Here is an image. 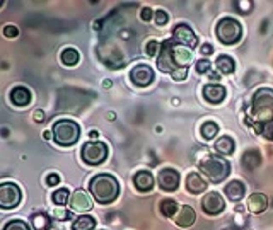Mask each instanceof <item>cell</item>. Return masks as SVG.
<instances>
[{
    "mask_svg": "<svg viewBox=\"0 0 273 230\" xmlns=\"http://www.w3.org/2000/svg\"><path fill=\"white\" fill-rule=\"evenodd\" d=\"M249 124H253L259 135L273 142V90L268 87L258 89L253 94L248 113Z\"/></svg>",
    "mask_w": 273,
    "mask_h": 230,
    "instance_id": "obj_1",
    "label": "cell"
},
{
    "mask_svg": "<svg viewBox=\"0 0 273 230\" xmlns=\"http://www.w3.org/2000/svg\"><path fill=\"white\" fill-rule=\"evenodd\" d=\"M89 191H91L92 198L99 205H109L119 196V182L115 176L106 174H96L89 182Z\"/></svg>",
    "mask_w": 273,
    "mask_h": 230,
    "instance_id": "obj_2",
    "label": "cell"
},
{
    "mask_svg": "<svg viewBox=\"0 0 273 230\" xmlns=\"http://www.w3.org/2000/svg\"><path fill=\"white\" fill-rule=\"evenodd\" d=\"M198 165H200V171L208 177V181L214 184L225 181V177L231 172V164L218 155H205Z\"/></svg>",
    "mask_w": 273,
    "mask_h": 230,
    "instance_id": "obj_3",
    "label": "cell"
},
{
    "mask_svg": "<svg viewBox=\"0 0 273 230\" xmlns=\"http://www.w3.org/2000/svg\"><path fill=\"white\" fill-rule=\"evenodd\" d=\"M51 133H53V140L57 145H60V147H72L80 138V126L75 121L60 120L53 124Z\"/></svg>",
    "mask_w": 273,
    "mask_h": 230,
    "instance_id": "obj_4",
    "label": "cell"
},
{
    "mask_svg": "<svg viewBox=\"0 0 273 230\" xmlns=\"http://www.w3.org/2000/svg\"><path fill=\"white\" fill-rule=\"evenodd\" d=\"M217 38L222 45H235L242 38V26L232 18L220 19L217 24Z\"/></svg>",
    "mask_w": 273,
    "mask_h": 230,
    "instance_id": "obj_5",
    "label": "cell"
},
{
    "mask_svg": "<svg viewBox=\"0 0 273 230\" xmlns=\"http://www.w3.org/2000/svg\"><path fill=\"white\" fill-rule=\"evenodd\" d=\"M82 160L87 165H99L108 159V145L102 142L92 140L82 147Z\"/></svg>",
    "mask_w": 273,
    "mask_h": 230,
    "instance_id": "obj_6",
    "label": "cell"
},
{
    "mask_svg": "<svg viewBox=\"0 0 273 230\" xmlns=\"http://www.w3.org/2000/svg\"><path fill=\"white\" fill-rule=\"evenodd\" d=\"M22 199V193H20L19 186L14 182H2L0 184V206L3 210L16 208Z\"/></svg>",
    "mask_w": 273,
    "mask_h": 230,
    "instance_id": "obj_7",
    "label": "cell"
},
{
    "mask_svg": "<svg viewBox=\"0 0 273 230\" xmlns=\"http://www.w3.org/2000/svg\"><path fill=\"white\" fill-rule=\"evenodd\" d=\"M224 208H225V203L220 193L208 191V193H205V196L201 198V210H203L208 216L218 215V213L224 212Z\"/></svg>",
    "mask_w": 273,
    "mask_h": 230,
    "instance_id": "obj_8",
    "label": "cell"
},
{
    "mask_svg": "<svg viewBox=\"0 0 273 230\" xmlns=\"http://www.w3.org/2000/svg\"><path fill=\"white\" fill-rule=\"evenodd\" d=\"M173 41L176 43V45L186 46V48H190V50L198 45L196 35H195L190 26H186V24H177L176 28L173 29Z\"/></svg>",
    "mask_w": 273,
    "mask_h": 230,
    "instance_id": "obj_9",
    "label": "cell"
},
{
    "mask_svg": "<svg viewBox=\"0 0 273 230\" xmlns=\"http://www.w3.org/2000/svg\"><path fill=\"white\" fill-rule=\"evenodd\" d=\"M130 79H132V82L135 84V86L145 87V86H149V84H152L154 70L150 69L149 65H145V63H140V65H136L132 69V72H130Z\"/></svg>",
    "mask_w": 273,
    "mask_h": 230,
    "instance_id": "obj_10",
    "label": "cell"
},
{
    "mask_svg": "<svg viewBox=\"0 0 273 230\" xmlns=\"http://www.w3.org/2000/svg\"><path fill=\"white\" fill-rule=\"evenodd\" d=\"M157 182L162 191H176L179 188V172L174 169H162L157 176Z\"/></svg>",
    "mask_w": 273,
    "mask_h": 230,
    "instance_id": "obj_11",
    "label": "cell"
},
{
    "mask_svg": "<svg viewBox=\"0 0 273 230\" xmlns=\"http://www.w3.org/2000/svg\"><path fill=\"white\" fill-rule=\"evenodd\" d=\"M171 45H173V39H169V41L164 43L162 48H160L159 58H157V67H159V70H160V72H164V73H173L174 70L177 69V67L174 65V62H173V55H171Z\"/></svg>",
    "mask_w": 273,
    "mask_h": 230,
    "instance_id": "obj_12",
    "label": "cell"
},
{
    "mask_svg": "<svg viewBox=\"0 0 273 230\" xmlns=\"http://www.w3.org/2000/svg\"><path fill=\"white\" fill-rule=\"evenodd\" d=\"M171 55H173V62L177 69H179V67H188L191 63V60H193V53H191L190 48L176 45L174 41H173V45H171Z\"/></svg>",
    "mask_w": 273,
    "mask_h": 230,
    "instance_id": "obj_13",
    "label": "cell"
},
{
    "mask_svg": "<svg viewBox=\"0 0 273 230\" xmlns=\"http://www.w3.org/2000/svg\"><path fill=\"white\" fill-rule=\"evenodd\" d=\"M70 208L77 213L89 212V210L92 208V201H91V198H89L87 193L82 191V189L74 191V195H72V198H70Z\"/></svg>",
    "mask_w": 273,
    "mask_h": 230,
    "instance_id": "obj_14",
    "label": "cell"
},
{
    "mask_svg": "<svg viewBox=\"0 0 273 230\" xmlns=\"http://www.w3.org/2000/svg\"><path fill=\"white\" fill-rule=\"evenodd\" d=\"M203 97L210 104H220L225 99V89L220 84H207L203 87Z\"/></svg>",
    "mask_w": 273,
    "mask_h": 230,
    "instance_id": "obj_15",
    "label": "cell"
},
{
    "mask_svg": "<svg viewBox=\"0 0 273 230\" xmlns=\"http://www.w3.org/2000/svg\"><path fill=\"white\" fill-rule=\"evenodd\" d=\"M10 103L17 107H24L31 103V90L27 87L17 86L10 90Z\"/></svg>",
    "mask_w": 273,
    "mask_h": 230,
    "instance_id": "obj_16",
    "label": "cell"
},
{
    "mask_svg": "<svg viewBox=\"0 0 273 230\" xmlns=\"http://www.w3.org/2000/svg\"><path fill=\"white\" fill-rule=\"evenodd\" d=\"M207 181H205L203 176H200L198 172H190L186 176V189L193 195H198V193H203L207 189Z\"/></svg>",
    "mask_w": 273,
    "mask_h": 230,
    "instance_id": "obj_17",
    "label": "cell"
},
{
    "mask_svg": "<svg viewBox=\"0 0 273 230\" xmlns=\"http://www.w3.org/2000/svg\"><path fill=\"white\" fill-rule=\"evenodd\" d=\"M248 208H249V212L254 213V215L263 213L268 208V198H266V195H263V193H254V195H251L248 199Z\"/></svg>",
    "mask_w": 273,
    "mask_h": 230,
    "instance_id": "obj_18",
    "label": "cell"
},
{
    "mask_svg": "<svg viewBox=\"0 0 273 230\" xmlns=\"http://www.w3.org/2000/svg\"><path fill=\"white\" fill-rule=\"evenodd\" d=\"M133 186H135L138 191L145 193L150 191L154 186V177L149 171H138L135 176H133Z\"/></svg>",
    "mask_w": 273,
    "mask_h": 230,
    "instance_id": "obj_19",
    "label": "cell"
},
{
    "mask_svg": "<svg viewBox=\"0 0 273 230\" xmlns=\"http://www.w3.org/2000/svg\"><path fill=\"white\" fill-rule=\"evenodd\" d=\"M224 193L225 196H227L231 201H239V199L244 198V193H246V186L242 184L241 181H237V179H234V181H231L227 186L224 188Z\"/></svg>",
    "mask_w": 273,
    "mask_h": 230,
    "instance_id": "obj_20",
    "label": "cell"
},
{
    "mask_svg": "<svg viewBox=\"0 0 273 230\" xmlns=\"http://www.w3.org/2000/svg\"><path fill=\"white\" fill-rule=\"evenodd\" d=\"M241 164H242V169H246V171H254V169L259 167V164H261V155H259V152L254 150V148H249V150H246L244 154H242Z\"/></svg>",
    "mask_w": 273,
    "mask_h": 230,
    "instance_id": "obj_21",
    "label": "cell"
},
{
    "mask_svg": "<svg viewBox=\"0 0 273 230\" xmlns=\"http://www.w3.org/2000/svg\"><path fill=\"white\" fill-rule=\"evenodd\" d=\"M195 220H196V213H195V210L191 208V206H188V205L181 206L179 213H177V216H176L177 225L183 227V229H188V227L193 225Z\"/></svg>",
    "mask_w": 273,
    "mask_h": 230,
    "instance_id": "obj_22",
    "label": "cell"
},
{
    "mask_svg": "<svg viewBox=\"0 0 273 230\" xmlns=\"http://www.w3.org/2000/svg\"><path fill=\"white\" fill-rule=\"evenodd\" d=\"M215 150H217V154L220 155H232L235 150V143L234 140H232L231 137H220L217 142H215Z\"/></svg>",
    "mask_w": 273,
    "mask_h": 230,
    "instance_id": "obj_23",
    "label": "cell"
},
{
    "mask_svg": "<svg viewBox=\"0 0 273 230\" xmlns=\"http://www.w3.org/2000/svg\"><path fill=\"white\" fill-rule=\"evenodd\" d=\"M215 65H217V70L220 73H224V75H229V73H234L235 70V63L234 60L231 58V56L227 55H220L217 58V62H215Z\"/></svg>",
    "mask_w": 273,
    "mask_h": 230,
    "instance_id": "obj_24",
    "label": "cell"
},
{
    "mask_svg": "<svg viewBox=\"0 0 273 230\" xmlns=\"http://www.w3.org/2000/svg\"><path fill=\"white\" fill-rule=\"evenodd\" d=\"M80 62V53L77 52L75 48H65L61 52V63L65 67H74Z\"/></svg>",
    "mask_w": 273,
    "mask_h": 230,
    "instance_id": "obj_25",
    "label": "cell"
},
{
    "mask_svg": "<svg viewBox=\"0 0 273 230\" xmlns=\"http://www.w3.org/2000/svg\"><path fill=\"white\" fill-rule=\"evenodd\" d=\"M96 220L89 215H82L72 223V230H94Z\"/></svg>",
    "mask_w": 273,
    "mask_h": 230,
    "instance_id": "obj_26",
    "label": "cell"
},
{
    "mask_svg": "<svg viewBox=\"0 0 273 230\" xmlns=\"http://www.w3.org/2000/svg\"><path fill=\"white\" fill-rule=\"evenodd\" d=\"M31 223H33L34 230H50V216H46L44 213H34L31 216Z\"/></svg>",
    "mask_w": 273,
    "mask_h": 230,
    "instance_id": "obj_27",
    "label": "cell"
},
{
    "mask_svg": "<svg viewBox=\"0 0 273 230\" xmlns=\"http://www.w3.org/2000/svg\"><path fill=\"white\" fill-rule=\"evenodd\" d=\"M217 133H218V124L215 121H205L201 124V137L205 140H212V138H215Z\"/></svg>",
    "mask_w": 273,
    "mask_h": 230,
    "instance_id": "obj_28",
    "label": "cell"
},
{
    "mask_svg": "<svg viewBox=\"0 0 273 230\" xmlns=\"http://www.w3.org/2000/svg\"><path fill=\"white\" fill-rule=\"evenodd\" d=\"M160 212L164 216H174L177 212V203L174 199H162L160 201Z\"/></svg>",
    "mask_w": 273,
    "mask_h": 230,
    "instance_id": "obj_29",
    "label": "cell"
},
{
    "mask_svg": "<svg viewBox=\"0 0 273 230\" xmlns=\"http://www.w3.org/2000/svg\"><path fill=\"white\" fill-rule=\"evenodd\" d=\"M51 199L57 206H65L68 201V189L67 188H60L55 189V193L51 195Z\"/></svg>",
    "mask_w": 273,
    "mask_h": 230,
    "instance_id": "obj_30",
    "label": "cell"
},
{
    "mask_svg": "<svg viewBox=\"0 0 273 230\" xmlns=\"http://www.w3.org/2000/svg\"><path fill=\"white\" fill-rule=\"evenodd\" d=\"M3 230H31V229L26 222H22V220H10V222L3 227Z\"/></svg>",
    "mask_w": 273,
    "mask_h": 230,
    "instance_id": "obj_31",
    "label": "cell"
},
{
    "mask_svg": "<svg viewBox=\"0 0 273 230\" xmlns=\"http://www.w3.org/2000/svg\"><path fill=\"white\" fill-rule=\"evenodd\" d=\"M154 18H156L157 26H166L167 21H169V16H167V12L162 11V9H157V11L154 12Z\"/></svg>",
    "mask_w": 273,
    "mask_h": 230,
    "instance_id": "obj_32",
    "label": "cell"
},
{
    "mask_svg": "<svg viewBox=\"0 0 273 230\" xmlns=\"http://www.w3.org/2000/svg\"><path fill=\"white\" fill-rule=\"evenodd\" d=\"M160 48H162V45H160V43H157V41L147 43V46H145L147 56H156L157 53H160Z\"/></svg>",
    "mask_w": 273,
    "mask_h": 230,
    "instance_id": "obj_33",
    "label": "cell"
},
{
    "mask_svg": "<svg viewBox=\"0 0 273 230\" xmlns=\"http://www.w3.org/2000/svg\"><path fill=\"white\" fill-rule=\"evenodd\" d=\"M188 75V67H179V69H176L173 73H171V77H173V80H176V82H181V80H184Z\"/></svg>",
    "mask_w": 273,
    "mask_h": 230,
    "instance_id": "obj_34",
    "label": "cell"
},
{
    "mask_svg": "<svg viewBox=\"0 0 273 230\" xmlns=\"http://www.w3.org/2000/svg\"><path fill=\"white\" fill-rule=\"evenodd\" d=\"M53 216L57 220H67V218H70V213H68L63 206H57V208H53Z\"/></svg>",
    "mask_w": 273,
    "mask_h": 230,
    "instance_id": "obj_35",
    "label": "cell"
},
{
    "mask_svg": "<svg viewBox=\"0 0 273 230\" xmlns=\"http://www.w3.org/2000/svg\"><path fill=\"white\" fill-rule=\"evenodd\" d=\"M17 35H19V29H17L16 26H12V24H7L5 28H3V36H5V38L14 39Z\"/></svg>",
    "mask_w": 273,
    "mask_h": 230,
    "instance_id": "obj_36",
    "label": "cell"
},
{
    "mask_svg": "<svg viewBox=\"0 0 273 230\" xmlns=\"http://www.w3.org/2000/svg\"><path fill=\"white\" fill-rule=\"evenodd\" d=\"M210 62L208 60H200V62L196 63V72L198 73H207L210 72Z\"/></svg>",
    "mask_w": 273,
    "mask_h": 230,
    "instance_id": "obj_37",
    "label": "cell"
},
{
    "mask_svg": "<svg viewBox=\"0 0 273 230\" xmlns=\"http://www.w3.org/2000/svg\"><path fill=\"white\" fill-rule=\"evenodd\" d=\"M58 182H60V176H58L57 172H51V174L46 176V184L48 186H57Z\"/></svg>",
    "mask_w": 273,
    "mask_h": 230,
    "instance_id": "obj_38",
    "label": "cell"
},
{
    "mask_svg": "<svg viewBox=\"0 0 273 230\" xmlns=\"http://www.w3.org/2000/svg\"><path fill=\"white\" fill-rule=\"evenodd\" d=\"M152 16H154V11H150L149 7L142 9V12H140V19H142L143 22H149L150 19H152Z\"/></svg>",
    "mask_w": 273,
    "mask_h": 230,
    "instance_id": "obj_39",
    "label": "cell"
},
{
    "mask_svg": "<svg viewBox=\"0 0 273 230\" xmlns=\"http://www.w3.org/2000/svg\"><path fill=\"white\" fill-rule=\"evenodd\" d=\"M235 5L241 9V11H239L241 14H249V11H251V7H253L251 2H237Z\"/></svg>",
    "mask_w": 273,
    "mask_h": 230,
    "instance_id": "obj_40",
    "label": "cell"
},
{
    "mask_svg": "<svg viewBox=\"0 0 273 230\" xmlns=\"http://www.w3.org/2000/svg\"><path fill=\"white\" fill-rule=\"evenodd\" d=\"M201 53H203L205 56H208V55H212V53H214V48H212V45H203L201 46Z\"/></svg>",
    "mask_w": 273,
    "mask_h": 230,
    "instance_id": "obj_41",
    "label": "cell"
},
{
    "mask_svg": "<svg viewBox=\"0 0 273 230\" xmlns=\"http://www.w3.org/2000/svg\"><path fill=\"white\" fill-rule=\"evenodd\" d=\"M43 120H44V113L43 111H34V121H38V123H43Z\"/></svg>",
    "mask_w": 273,
    "mask_h": 230,
    "instance_id": "obj_42",
    "label": "cell"
},
{
    "mask_svg": "<svg viewBox=\"0 0 273 230\" xmlns=\"http://www.w3.org/2000/svg\"><path fill=\"white\" fill-rule=\"evenodd\" d=\"M89 137H91V138H98V137H99V133H98V131H96V130H92L91 133H89Z\"/></svg>",
    "mask_w": 273,
    "mask_h": 230,
    "instance_id": "obj_43",
    "label": "cell"
},
{
    "mask_svg": "<svg viewBox=\"0 0 273 230\" xmlns=\"http://www.w3.org/2000/svg\"><path fill=\"white\" fill-rule=\"evenodd\" d=\"M102 86H104V87H111V80H109V82H108V80H106V82H102Z\"/></svg>",
    "mask_w": 273,
    "mask_h": 230,
    "instance_id": "obj_44",
    "label": "cell"
}]
</instances>
